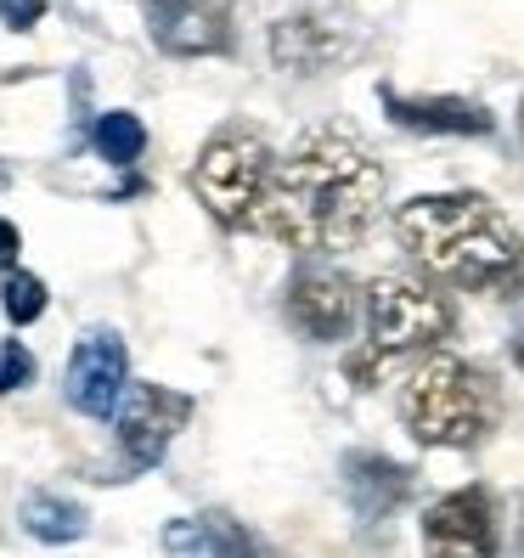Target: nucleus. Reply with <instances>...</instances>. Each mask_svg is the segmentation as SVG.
I'll return each mask as SVG.
<instances>
[{
    "label": "nucleus",
    "mask_w": 524,
    "mask_h": 558,
    "mask_svg": "<svg viewBox=\"0 0 524 558\" xmlns=\"http://www.w3.org/2000/svg\"><path fill=\"white\" fill-rule=\"evenodd\" d=\"M383 204V163L355 130L321 124L293 142V153L277 163L271 198L259 209V226L288 248L333 254L362 243V232L378 220Z\"/></svg>",
    "instance_id": "1"
},
{
    "label": "nucleus",
    "mask_w": 524,
    "mask_h": 558,
    "mask_svg": "<svg viewBox=\"0 0 524 558\" xmlns=\"http://www.w3.org/2000/svg\"><path fill=\"white\" fill-rule=\"evenodd\" d=\"M395 238L451 288L513 293L524 282V238L479 192H423L395 209Z\"/></svg>",
    "instance_id": "2"
},
{
    "label": "nucleus",
    "mask_w": 524,
    "mask_h": 558,
    "mask_svg": "<svg viewBox=\"0 0 524 558\" xmlns=\"http://www.w3.org/2000/svg\"><path fill=\"white\" fill-rule=\"evenodd\" d=\"M401 417L423 446H479L497 423V384L456 355H429L401 389Z\"/></svg>",
    "instance_id": "3"
},
{
    "label": "nucleus",
    "mask_w": 524,
    "mask_h": 558,
    "mask_svg": "<svg viewBox=\"0 0 524 558\" xmlns=\"http://www.w3.org/2000/svg\"><path fill=\"white\" fill-rule=\"evenodd\" d=\"M271 147L259 130L248 124H226L204 142L198 163H192V192H198V204L220 220L243 232V226H259V209L271 198Z\"/></svg>",
    "instance_id": "4"
},
{
    "label": "nucleus",
    "mask_w": 524,
    "mask_h": 558,
    "mask_svg": "<svg viewBox=\"0 0 524 558\" xmlns=\"http://www.w3.org/2000/svg\"><path fill=\"white\" fill-rule=\"evenodd\" d=\"M367 333L378 355L429 350L451 333V305L435 282L423 277H383L367 293Z\"/></svg>",
    "instance_id": "5"
},
{
    "label": "nucleus",
    "mask_w": 524,
    "mask_h": 558,
    "mask_svg": "<svg viewBox=\"0 0 524 558\" xmlns=\"http://www.w3.org/2000/svg\"><path fill=\"white\" fill-rule=\"evenodd\" d=\"M62 389H69V407L85 412V417H113L119 412L124 389H130V350L113 327H90L74 344Z\"/></svg>",
    "instance_id": "6"
},
{
    "label": "nucleus",
    "mask_w": 524,
    "mask_h": 558,
    "mask_svg": "<svg viewBox=\"0 0 524 558\" xmlns=\"http://www.w3.org/2000/svg\"><path fill=\"white\" fill-rule=\"evenodd\" d=\"M192 417V401L181 389H163V384H130L124 401H119V440L130 451V463L136 469H153L170 440L186 429Z\"/></svg>",
    "instance_id": "7"
},
{
    "label": "nucleus",
    "mask_w": 524,
    "mask_h": 558,
    "mask_svg": "<svg viewBox=\"0 0 524 558\" xmlns=\"http://www.w3.org/2000/svg\"><path fill=\"white\" fill-rule=\"evenodd\" d=\"M153 46L170 57H209L232 46V0H147Z\"/></svg>",
    "instance_id": "8"
},
{
    "label": "nucleus",
    "mask_w": 524,
    "mask_h": 558,
    "mask_svg": "<svg viewBox=\"0 0 524 558\" xmlns=\"http://www.w3.org/2000/svg\"><path fill=\"white\" fill-rule=\"evenodd\" d=\"M288 322L300 327L305 339L316 344H333L350 339L355 327V282L344 271H300L288 282Z\"/></svg>",
    "instance_id": "9"
},
{
    "label": "nucleus",
    "mask_w": 524,
    "mask_h": 558,
    "mask_svg": "<svg viewBox=\"0 0 524 558\" xmlns=\"http://www.w3.org/2000/svg\"><path fill=\"white\" fill-rule=\"evenodd\" d=\"M423 542L435 553H463V558H479V553H497V519H490V497L479 485H463L440 497L429 513H423Z\"/></svg>",
    "instance_id": "10"
},
{
    "label": "nucleus",
    "mask_w": 524,
    "mask_h": 558,
    "mask_svg": "<svg viewBox=\"0 0 524 558\" xmlns=\"http://www.w3.org/2000/svg\"><path fill=\"white\" fill-rule=\"evenodd\" d=\"M383 108L406 130H440V136H485L490 130V113L463 102V96H395V90H383Z\"/></svg>",
    "instance_id": "11"
},
{
    "label": "nucleus",
    "mask_w": 524,
    "mask_h": 558,
    "mask_svg": "<svg viewBox=\"0 0 524 558\" xmlns=\"http://www.w3.org/2000/svg\"><path fill=\"white\" fill-rule=\"evenodd\" d=\"M271 57L282 62V69H293V74H321L327 62L339 57V35L321 17H310V12L282 17L277 35H271Z\"/></svg>",
    "instance_id": "12"
},
{
    "label": "nucleus",
    "mask_w": 524,
    "mask_h": 558,
    "mask_svg": "<svg viewBox=\"0 0 524 558\" xmlns=\"http://www.w3.org/2000/svg\"><path fill=\"white\" fill-rule=\"evenodd\" d=\"M23 524L40 542H74L85 536V508L69 497H51V490H35V497H23Z\"/></svg>",
    "instance_id": "13"
},
{
    "label": "nucleus",
    "mask_w": 524,
    "mask_h": 558,
    "mask_svg": "<svg viewBox=\"0 0 524 558\" xmlns=\"http://www.w3.org/2000/svg\"><path fill=\"white\" fill-rule=\"evenodd\" d=\"M90 142H96V153H102L108 163H119V170H124V163H136L142 153H147V124L136 119V113H102V119H96V130H90Z\"/></svg>",
    "instance_id": "14"
},
{
    "label": "nucleus",
    "mask_w": 524,
    "mask_h": 558,
    "mask_svg": "<svg viewBox=\"0 0 524 558\" xmlns=\"http://www.w3.org/2000/svg\"><path fill=\"white\" fill-rule=\"evenodd\" d=\"M163 547L170 553H243L248 536L226 531V519H175L163 531Z\"/></svg>",
    "instance_id": "15"
},
{
    "label": "nucleus",
    "mask_w": 524,
    "mask_h": 558,
    "mask_svg": "<svg viewBox=\"0 0 524 558\" xmlns=\"http://www.w3.org/2000/svg\"><path fill=\"white\" fill-rule=\"evenodd\" d=\"M0 305H7V316L17 322V327H28V322H40L46 316V282L35 277V271H7V282H0Z\"/></svg>",
    "instance_id": "16"
},
{
    "label": "nucleus",
    "mask_w": 524,
    "mask_h": 558,
    "mask_svg": "<svg viewBox=\"0 0 524 558\" xmlns=\"http://www.w3.org/2000/svg\"><path fill=\"white\" fill-rule=\"evenodd\" d=\"M35 355H28V344H17V339H7L0 344V396H12V389H28L35 384Z\"/></svg>",
    "instance_id": "17"
},
{
    "label": "nucleus",
    "mask_w": 524,
    "mask_h": 558,
    "mask_svg": "<svg viewBox=\"0 0 524 558\" xmlns=\"http://www.w3.org/2000/svg\"><path fill=\"white\" fill-rule=\"evenodd\" d=\"M46 17V0H0V23L7 28H35Z\"/></svg>",
    "instance_id": "18"
},
{
    "label": "nucleus",
    "mask_w": 524,
    "mask_h": 558,
    "mask_svg": "<svg viewBox=\"0 0 524 558\" xmlns=\"http://www.w3.org/2000/svg\"><path fill=\"white\" fill-rule=\"evenodd\" d=\"M17 254H23V232H17V226L12 220H0V266H17Z\"/></svg>",
    "instance_id": "19"
},
{
    "label": "nucleus",
    "mask_w": 524,
    "mask_h": 558,
    "mask_svg": "<svg viewBox=\"0 0 524 558\" xmlns=\"http://www.w3.org/2000/svg\"><path fill=\"white\" fill-rule=\"evenodd\" d=\"M513 361H519V367H524V333H519V344H513Z\"/></svg>",
    "instance_id": "20"
},
{
    "label": "nucleus",
    "mask_w": 524,
    "mask_h": 558,
    "mask_svg": "<svg viewBox=\"0 0 524 558\" xmlns=\"http://www.w3.org/2000/svg\"><path fill=\"white\" fill-rule=\"evenodd\" d=\"M7 181H12V170H7V163H0V192H7Z\"/></svg>",
    "instance_id": "21"
},
{
    "label": "nucleus",
    "mask_w": 524,
    "mask_h": 558,
    "mask_svg": "<svg viewBox=\"0 0 524 558\" xmlns=\"http://www.w3.org/2000/svg\"><path fill=\"white\" fill-rule=\"evenodd\" d=\"M519 124H524V108H519Z\"/></svg>",
    "instance_id": "22"
}]
</instances>
